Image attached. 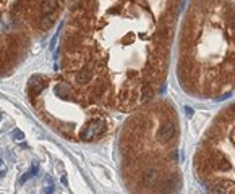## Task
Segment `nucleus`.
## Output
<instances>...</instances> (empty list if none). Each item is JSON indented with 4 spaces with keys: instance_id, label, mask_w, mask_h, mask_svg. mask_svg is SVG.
I'll list each match as a JSON object with an SVG mask.
<instances>
[{
    "instance_id": "1",
    "label": "nucleus",
    "mask_w": 235,
    "mask_h": 194,
    "mask_svg": "<svg viewBox=\"0 0 235 194\" xmlns=\"http://www.w3.org/2000/svg\"><path fill=\"white\" fill-rule=\"evenodd\" d=\"M104 131H105V123L102 120H96V121H89V123L81 130L79 136H81V139H84V141H91V139H94V138L101 136Z\"/></svg>"
},
{
    "instance_id": "2",
    "label": "nucleus",
    "mask_w": 235,
    "mask_h": 194,
    "mask_svg": "<svg viewBox=\"0 0 235 194\" xmlns=\"http://www.w3.org/2000/svg\"><path fill=\"white\" fill-rule=\"evenodd\" d=\"M42 88H44V84H42V78H41V76H33V78L29 79V83H28V91H29V94H33V96L41 94Z\"/></svg>"
},
{
    "instance_id": "3",
    "label": "nucleus",
    "mask_w": 235,
    "mask_h": 194,
    "mask_svg": "<svg viewBox=\"0 0 235 194\" xmlns=\"http://www.w3.org/2000/svg\"><path fill=\"white\" fill-rule=\"evenodd\" d=\"M57 8V0H42L41 2V12L42 15H52L54 10Z\"/></svg>"
},
{
    "instance_id": "4",
    "label": "nucleus",
    "mask_w": 235,
    "mask_h": 194,
    "mask_svg": "<svg viewBox=\"0 0 235 194\" xmlns=\"http://www.w3.org/2000/svg\"><path fill=\"white\" fill-rule=\"evenodd\" d=\"M54 92H55V96L57 97H68L70 96V88H68L67 84H63V83H62V84H57L55 86V89H54Z\"/></svg>"
},
{
    "instance_id": "5",
    "label": "nucleus",
    "mask_w": 235,
    "mask_h": 194,
    "mask_svg": "<svg viewBox=\"0 0 235 194\" xmlns=\"http://www.w3.org/2000/svg\"><path fill=\"white\" fill-rule=\"evenodd\" d=\"M54 16L52 15H46V16H42V18H41V23H39V28L41 29H49V28H52L54 26Z\"/></svg>"
},
{
    "instance_id": "6",
    "label": "nucleus",
    "mask_w": 235,
    "mask_h": 194,
    "mask_svg": "<svg viewBox=\"0 0 235 194\" xmlns=\"http://www.w3.org/2000/svg\"><path fill=\"white\" fill-rule=\"evenodd\" d=\"M13 139H16V141H21L23 138H25V134H23V131H20V130H13Z\"/></svg>"
},
{
    "instance_id": "7",
    "label": "nucleus",
    "mask_w": 235,
    "mask_h": 194,
    "mask_svg": "<svg viewBox=\"0 0 235 194\" xmlns=\"http://www.w3.org/2000/svg\"><path fill=\"white\" fill-rule=\"evenodd\" d=\"M54 189H55V186H54V185H47V186H46V189H44V193H46V194H52V193H54Z\"/></svg>"
},
{
    "instance_id": "8",
    "label": "nucleus",
    "mask_w": 235,
    "mask_h": 194,
    "mask_svg": "<svg viewBox=\"0 0 235 194\" xmlns=\"http://www.w3.org/2000/svg\"><path fill=\"white\" fill-rule=\"evenodd\" d=\"M31 176H33V175H31V172H26L25 175L21 176V180H20V181H21V183H25V181H26L28 178H31Z\"/></svg>"
},
{
    "instance_id": "9",
    "label": "nucleus",
    "mask_w": 235,
    "mask_h": 194,
    "mask_svg": "<svg viewBox=\"0 0 235 194\" xmlns=\"http://www.w3.org/2000/svg\"><path fill=\"white\" fill-rule=\"evenodd\" d=\"M31 175H33V176H34V175H37V164H36V162H34V164H33V167H31Z\"/></svg>"
}]
</instances>
